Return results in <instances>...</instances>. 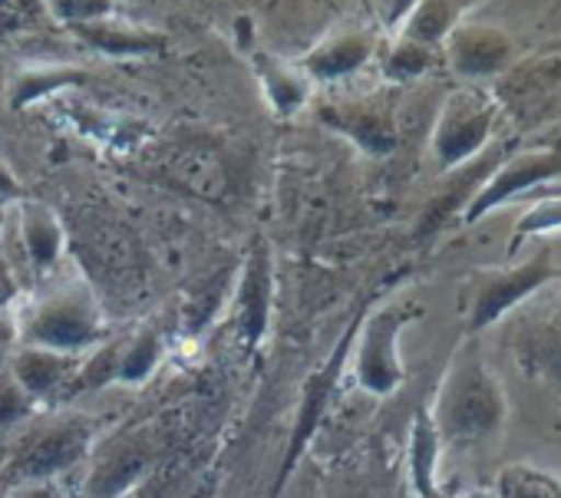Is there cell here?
Segmentation results:
<instances>
[{"instance_id":"cell-1","label":"cell","mask_w":561,"mask_h":498,"mask_svg":"<svg viewBox=\"0 0 561 498\" xmlns=\"http://www.w3.org/2000/svg\"><path fill=\"white\" fill-rule=\"evenodd\" d=\"M430 419L436 426L439 442L449 445L479 442L499 432L505 419V393L499 377L485 367L472 344H462L449 360Z\"/></svg>"},{"instance_id":"cell-2","label":"cell","mask_w":561,"mask_h":498,"mask_svg":"<svg viewBox=\"0 0 561 498\" xmlns=\"http://www.w3.org/2000/svg\"><path fill=\"white\" fill-rule=\"evenodd\" d=\"M14 321L21 344L77 357L83 350H96L106 337L103 304L87 281H67L34 298Z\"/></svg>"},{"instance_id":"cell-3","label":"cell","mask_w":561,"mask_h":498,"mask_svg":"<svg viewBox=\"0 0 561 498\" xmlns=\"http://www.w3.org/2000/svg\"><path fill=\"white\" fill-rule=\"evenodd\" d=\"M90 442H93V426L87 416H57V419L34 422V429L11 452L4 465V478L11 485L54 482L87 455Z\"/></svg>"},{"instance_id":"cell-4","label":"cell","mask_w":561,"mask_h":498,"mask_svg":"<svg viewBox=\"0 0 561 498\" xmlns=\"http://www.w3.org/2000/svg\"><path fill=\"white\" fill-rule=\"evenodd\" d=\"M499 123V100L476 86L453 90L433 126V152L443 169H459L479 152L492 146V132Z\"/></svg>"},{"instance_id":"cell-5","label":"cell","mask_w":561,"mask_h":498,"mask_svg":"<svg viewBox=\"0 0 561 498\" xmlns=\"http://www.w3.org/2000/svg\"><path fill=\"white\" fill-rule=\"evenodd\" d=\"M413 321V311L390 304L370 314L364 324L354 373L357 383L374 396H390L403 383V360H400V334Z\"/></svg>"},{"instance_id":"cell-6","label":"cell","mask_w":561,"mask_h":498,"mask_svg":"<svg viewBox=\"0 0 561 498\" xmlns=\"http://www.w3.org/2000/svg\"><path fill=\"white\" fill-rule=\"evenodd\" d=\"M443 63L449 67L453 77L476 83V80H492L508 73L515 63V40L505 27L499 24H482V21H462L439 47Z\"/></svg>"},{"instance_id":"cell-7","label":"cell","mask_w":561,"mask_h":498,"mask_svg":"<svg viewBox=\"0 0 561 498\" xmlns=\"http://www.w3.org/2000/svg\"><path fill=\"white\" fill-rule=\"evenodd\" d=\"M554 278V265L548 247L528 262H518L512 268H499V271H482L476 281V294H472V311H469V331H482L495 321H502L518 301L531 298L545 281Z\"/></svg>"},{"instance_id":"cell-8","label":"cell","mask_w":561,"mask_h":498,"mask_svg":"<svg viewBox=\"0 0 561 498\" xmlns=\"http://www.w3.org/2000/svg\"><path fill=\"white\" fill-rule=\"evenodd\" d=\"M321 123L354 139L367 155H390L400 139L397 96L393 93H367L351 100H331L321 106Z\"/></svg>"},{"instance_id":"cell-9","label":"cell","mask_w":561,"mask_h":498,"mask_svg":"<svg viewBox=\"0 0 561 498\" xmlns=\"http://www.w3.org/2000/svg\"><path fill=\"white\" fill-rule=\"evenodd\" d=\"M554 178H561V155L545 149V146H531L525 152L505 155L495 165V172L482 182L476 198L466 205L462 218L466 221H479L495 205H502V201H508V198H515L522 192H531L541 182H554Z\"/></svg>"},{"instance_id":"cell-10","label":"cell","mask_w":561,"mask_h":498,"mask_svg":"<svg viewBox=\"0 0 561 498\" xmlns=\"http://www.w3.org/2000/svg\"><path fill=\"white\" fill-rule=\"evenodd\" d=\"M377 54V34L364 31V27H351V31H331L324 34L305 57H301V70L305 77L314 83H337L347 80L354 73H360Z\"/></svg>"},{"instance_id":"cell-11","label":"cell","mask_w":561,"mask_h":498,"mask_svg":"<svg viewBox=\"0 0 561 498\" xmlns=\"http://www.w3.org/2000/svg\"><path fill=\"white\" fill-rule=\"evenodd\" d=\"M80 363H83V357H77V354H60V350H47V347L18 344L8 370L27 390V396L34 403H44V399H57V396L70 393Z\"/></svg>"},{"instance_id":"cell-12","label":"cell","mask_w":561,"mask_h":498,"mask_svg":"<svg viewBox=\"0 0 561 498\" xmlns=\"http://www.w3.org/2000/svg\"><path fill=\"white\" fill-rule=\"evenodd\" d=\"M149 468H152L149 449L139 442L119 439L116 445H110L106 452L96 455V462L83 482V491H87V498H123L146 478Z\"/></svg>"},{"instance_id":"cell-13","label":"cell","mask_w":561,"mask_h":498,"mask_svg":"<svg viewBox=\"0 0 561 498\" xmlns=\"http://www.w3.org/2000/svg\"><path fill=\"white\" fill-rule=\"evenodd\" d=\"M80 40H87L93 50L110 54V57H152L162 54L169 47V37L152 31V27H139L133 21H123L116 14L90 21V24H77L70 27Z\"/></svg>"},{"instance_id":"cell-14","label":"cell","mask_w":561,"mask_h":498,"mask_svg":"<svg viewBox=\"0 0 561 498\" xmlns=\"http://www.w3.org/2000/svg\"><path fill=\"white\" fill-rule=\"evenodd\" d=\"M251 63H254V77L264 90V100L277 116L288 119L298 109H305V103L311 96V80L305 77V70L298 63L277 57L271 50H254Z\"/></svg>"},{"instance_id":"cell-15","label":"cell","mask_w":561,"mask_h":498,"mask_svg":"<svg viewBox=\"0 0 561 498\" xmlns=\"http://www.w3.org/2000/svg\"><path fill=\"white\" fill-rule=\"evenodd\" d=\"M18 224H21V241H24V252L31 258L34 275L47 278L60 265L64 241H67L60 218L54 215V208H47L41 201H24Z\"/></svg>"},{"instance_id":"cell-16","label":"cell","mask_w":561,"mask_h":498,"mask_svg":"<svg viewBox=\"0 0 561 498\" xmlns=\"http://www.w3.org/2000/svg\"><path fill=\"white\" fill-rule=\"evenodd\" d=\"M472 0H416L397 37L416 40L423 47H443V40L466 21Z\"/></svg>"},{"instance_id":"cell-17","label":"cell","mask_w":561,"mask_h":498,"mask_svg":"<svg viewBox=\"0 0 561 498\" xmlns=\"http://www.w3.org/2000/svg\"><path fill=\"white\" fill-rule=\"evenodd\" d=\"M267 301H271V255H267V247L257 241V244H254V252L248 255L244 278H241V291H238L241 331L248 334L251 344H254V340L261 337V331H264Z\"/></svg>"},{"instance_id":"cell-18","label":"cell","mask_w":561,"mask_h":498,"mask_svg":"<svg viewBox=\"0 0 561 498\" xmlns=\"http://www.w3.org/2000/svg\"><path fill=\"white\" fill-rule=\"evenodd\" d=\"M169 172L179 178V185H185L188 192H195L202 198H221L228 188L225 165H221L218 152H211V149H198V146L179 149Z\"/></svg>"},{"instance_id":"cell-19","label":"cell","mask_w":561,"mask_h":498,"mask_svg":"<svg viewBox=\"0 0 561 498\" xmlns=\"http://www.w3.org/2000/svg\"><path fill=\"white\" fill-rule=\"evenodd\" d=\"M439 452H443V442L436 436L430 409H420L413 419V432H410V478H413V488L420 498H433L439 491L436 488Z\"/></svg>"},{"instance_id":"cell-20","label":"cell","mask_w":561,"mask_h":498,"mask_svg":"<svg viewBox=\"0 0 561 498\" xmlns=\"http://www.w3.org/2000/svg\"><path fill=\"white\" fill-rule=\"evenodd\" d=\"M439 60H443V54L436 47H423L416 40L397 37L380 57V70H383L387 83H413V80L426 77L430 70H436Z\"/></svg>"},{"instance_id":"cell-21","label":"cell","mask_w":561,"mask_h":498,"mask_svg":"<svg viewBox=\"0 0 561 498\" xmlns=\"http://www.w3.org/2000/svg\"><path fill=\"white\" fill-rule=\"evenodd\" d=\"M162 360V340L152 331H142L129 340H123L119 350V367H116V383L136 386L152 377V370Z\"/></svg>"},{"instance_id":"cell-22","label":"cell","mask_w":561,"mask_h":498,"mask_svg":"<svg viewBox=\"0 0 561 498\" xmlns=\"http://www.w3.org/2000/svg\"><path fill=\"white\" fill-rule=\"evenodd\" d=\"M495 498H561V482L535 465H508L495 482Z\"/></svg>"},{"instance_id":"cell-23","label":"cell","mask_w":561,"mask_h":498,"mask_svg":"<svg viewBox=\"0 0 561 498\" xmlns=\"http://www.w3.org/2000/svg\"><path fill=\"white\" fill-rule=\"evenodd\" d=\"M83 77H87V73H83V70H77V67H44V70L18 73V80H14V86H11V103H14V106L37 103L47 90L80 83Z\"/></svg>"},{"instance_id":"cell-24","label":"cell","mask_w":561,"mask_h":498,"mask_svg":"<svg viewBox=\"0 0 561 498\" xmlns=\"http://www.w3.org/2000/svg\"><path fill=\"white\" fill-rule=\"evenodd\" d=\"M119 350H123V344H110V347H100L93 357H83V363L77 370V380H73V386H70L67 396L93 393V390H103V386L116 383Z\"/></svg>"},{"instance_id":"cell-25","label":"cell","mask_w":561,"mask_h":498,"mask_svg":"<svg viewBox=\"0 0 561 498\" xmlns=\"http://www.w3.org/2000/svg\"><path fill=\"white\" fill-rule=\"evenodd\" d=\"M37 403L27 396V390L11 377V370H0V429H11L24 419H31Z\"/></svg>"},{"instance_id":"cell-26","label":"cell","mask_w":561,"mask_h":498,"mask_svg":"<svg viewBox=\"0 0 561 498\" xmlns=\"http://www.w3.org/2000/svg\"><path fill=\"white\" fill-rule=\"evenodd\" d=\"M554 228H561V195H551V198H545V201L528 208V215L515 228L512 247H518V241L525 234H541V231H554Z\"/></svg>"},{"instance_id":"cell-27","label":"cell","mask_w":561,"mask_h":498,"mask_svg":"<svg viewBox=\"0 0 561 498\" xmlns=\"http://www.w3.org/2000/svg\"><path fill=\"white\" fill-rule=\"evenodd\" d=\"M50 11L67 27H77V24L110 18L113 14V0H50Z\"/></svg>"},{"instance_id":"cell-28","label":"cell","mask_w":561,"mask_h":498,"mask_svg":"<svg viewBox=\"0 0 561 498\" xmlns=\"http://www.w3.org/2000/svg\"><path fill=\"white\" fill-rule=\"evenodd\" d=\"M416 0H370L374 18L383 31H400V24L407 21V14L413 11Z\"/></svg>"},{"instance_id":"cell-29","label":"cell","mask_w":561,"mask_h":498,"mask_svg":"<svg viewBox=\"0 0 561 498\" xmlns=\"http://www.w3.org/2000/svg\"><path fill=\"white\" fill-rule=\"evenodd\" d=\"M18 298H21V285L14 278V268L4 255H0V314H8Z\"/></svg>"},{"instance_id":"cell-30","label":"cell","mask_w":561,"mask_h":498,"mask_svg":"<svg viewBox=\"0 0 561 498\" xmlns=\"http://www.w3.org/2000/svg\"><path fill=\"white\" fill-rule=\"evenodd\" d=\"M21 337H18V321L11 314H0V370H4L18 350Z\"/></svg>"},{"instance_id":"cell-31","label":"cell","mask_w":561,"mask_h":498,"mask_svg":"<svg viewBox=\"0 0 561 498\" xmlns=\"http://www.w3.org/2000/svg\"><path fill=\"white\" fill-rule=\"evenodd\" d=\"M21 198H24V188H21L18 175L8 165H0V205H11V201H21Z\"/></svg>"},{"instance_id":"cell-32","label":"cell","mask_w":561,"mask_h":498,"mask_svg":"<svg viewBox=\"0 0 561 498\" xmlns=\"http://www.w3.org/2000/svg\"><path fill=\"white\" fill-rule=\"evenodd\" d=\"M14 498H64V495L54 482H27V485H14Z\"/></svg>"},{"instance_id":"cell-33","label":"cell","mask_w":561,"mask_h":498,"mask_svg":"<svg viewBox=\"0 0 561 498\" xmlns=\"http://www.w3.org/2000/svg\"><path fill=\"white\" fill-rule=\"evenodd\" d=\"M541 363H545V370H548L554 380H561V337H558L551 347H545V354H541Z\"/></svg>"},{"instance_id":"cell-34","label":"cell","mask_w":561,"mask_h":498,"mask_svg":"<svg viewBox=\"0 0 561 498\" xmlns=\"http://www.w3.org/2000/svg\"><path fill=\"white\" fill-rule=\"evenodd\" d=\"M535 146H545V149H551V152H558L561 155V123H554Z\"/></svg>"},{"instance_id":"cell-35","label":"cell","mask_w":561,"mask_h":498,"mask_svg":"<svg viewBox=\"0 0 561 498\" xmlns=\"http://www.w3.org/2000/svg\"><path fill=\"white\" fill-rule=\"evenodd\" d=\"M4 224H8V205H0V234H4Z\"/></svg>"},{"instance_id":"cell-36","label":"cell","mask_w":561,"mask_h":498,"mask_svg":"<svg viewBox=\"0 0 561 498\" xmlns=\"http://www.w3.org/2000/svg\"><path fill=\"white\" fill-rule=\"evenodd\" d=\"M466 498H495V495H482V491H476V495H466Z\"/></svg>"}]
</instances>
